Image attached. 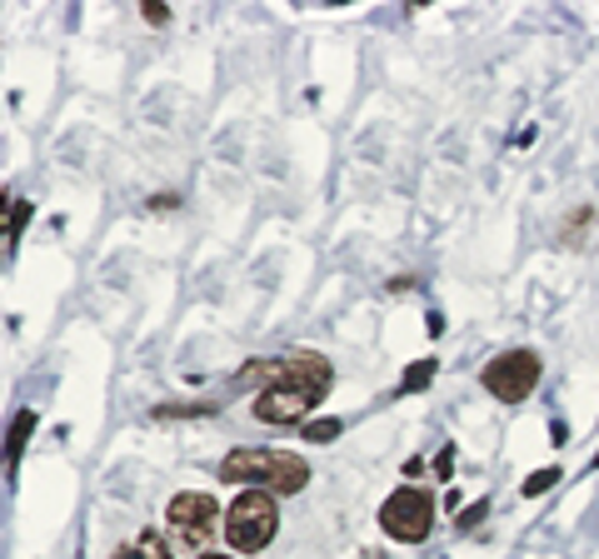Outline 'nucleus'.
Masks as SVG:
<instances>
[{
	"instance_id": "nucleus-1",
	"label": "nucleus",
	"mask_w": 599,
	"mask_h": 559,
	"mask_svg": "<svg viewBox=\"0 0 599 559\" xmlns=\"http://www.w3.org/2000/svg\"><path fill=\"white\" fill-rule=\"evenodd\" d=\"M220 480L245 484V490L300 494L310 484V464L291 450H230L220 460Z\"/></svg>"
},
{
	"instance_id": "nucleus-2",
	"label": "nucleus",
	"mask_w": 599,
	"mask_h": 559,
	"mask_svg": "<svg viewBox=\"0 0 599 559\" xmlns=\"http://www.w3.org/2000/svg\"><path fill=\"white\" fill-rule=\"evenodd\" d=\"M235 380H240V385H261V390L295 385V390L325 395V390L335 385V365H330L325 355H315V350H291V355H275V360H251ZM261 390H255V395H261Z\"/></svg>"
},
{
	"instance_id": "nucleus-3",
	"label": "nucleus",
	"mask_w": 599,
	"mask_h": 559,
	"mask_svg": "<svg viewBox=\"0 0 599 559\" xmlns=\"http://www.w3.org/2000/svg\"><path fill=\"white\" fill-rule=\"evenodd\" d=\"M275 530H281V510H275L271 490H240L235 504L225 510V540L240 555L265 550V545L275 540Z\"/></svg>"
},
{
	"instance_id": "nucleus-4",
	"label": "nucleus",
	"mask_w": 599,
	"mask_h": 559,
	"mask_svg": "<svg viewBox=\"0 0 599 559\" xmlns=\"http://www.w3.org/2000/svg\"><path fill=\"white\" fill-rule=\"evenodd\" d=\"M380 530L400 545H425L435 530V500L415 484H400L385 504H380Z\"/></svg>"
},
{
	"instance_id": "nucleus-5",
	"label": "nucleus",
	"mask_w": 599,
	"mask_h": 559,
	"mask_svg": "<svg viewBox=\"0 0 599 559\" xmlns=\"http://www.w3.org/2000/svg\"><path fill=\"white\" fill-rule=\"evenodd\" d=\"M544 375V360L534 355V350H504V355H494L490 365L480 370V385L490 390L500 405H520V400H530V390L540 385Z\"/></svg>"
},
{
	"instance_id": "nucleus-6",
	"label": "nucleus",
	"mask_w": 599,
	"mask_h": 559,
	"mask_svg": "<svg viewBox=\"0 0 599 559\" xmlns=\"http://www.w3.org/2000/svg\"><path fill=\"white\" fill-rule=\"evenodd\" d=\"M165 524H170V535L185 550H205L215 540V530H220V504L205 490H180L165 504Z\"/></svg>"
},
{
	"instance_id": "nucleus-7",
	"label": "nucleus",
	"mask_w": 599,
	"mask_h": 559,
	"mask_svg": "<svg viewBox=\"0 0 599 559\" xmlns=\"http://www.w3.org/2000/svg\"><path fill=\"white\" fill-rule=\"evenodd\" d=\"M325 395H315V390H295V385H275V390H261V395L251 400V415L265 420V424H300L310 415V410L320 405Z\"/></svg>"
},
{
	"instance_id": "nucleus-8",
	"label": "nucleus",
	"mask_w": 599,
	"mask_h": 559,
	"mask_svg": "<svg viewBox=\"0 0 599 559\" xmlns=\"http://www.w3.org/2000/svg\"><path fill=\"white\" fill-rule=\"evenodd\" d=\"M30 430H36V410H20V415L10 420V434H6V474L10 480H16V464L30 444Z\"/></svg>"
},
{
	"instance_id": "nucleus-9",
	"label": "nucleus",
	"mask_w": 599,
	"mask_h": 559,
	"mask_svg": "<svg viewBox=\"0 0 599 559\" xmlns=\"http://www.w3.org/2000/svg\"><path fill=\"white\" fill-rule=\"evenodd\" d=\"M110 559H170V550H165V540L155 530H140L136 540H126Z\"/></svg>"
},
{
	"instance_id": "nucleus-10",
	"label": "nucleus",
	"mask_w": 599,
	"mask_h": 559,
	"mask_svg": "<svg viewBox=\"0 0 599 559\" xmlns=\"http://www.w3.org/2000/svg\"><path fill=\"white\" fill-rule=\"evenodd\" d=\"M26 220H30V205H26V200H16V195H6V245H16V241H20Z\"/></svg>"
},
{
	"instance_id": "nucleus-11",
	"label": "nucleus",
	"mask_w": 599,
	"mask_h": 559,
	"mask_svg": "<svg viewBox=\"0 0 599 559\" xmlns=\"http://www.w3.org/2000/svg\"><path fill=\"white\" fill-rule=\"evenodd\" d=\"M430 380H435V360H420V365L405 370V380H400V395H415V390H425Z\"/></svg>"
},
{
	"instance_id": "nucleus-12",
	"label": "nucleus",
	"mask_w": 599,
	"mask_h": 559,
	"mask_svg": "<svg viewBox=\"0 0 599 559\" xmlns=\"http://www.w3.org/2000/svg\"><path fill=\"white\" fill-rule=\"evenodd\" d=\"M340 430H345L340 420H310L305 424V440L310 444H330V440H340Z\"/></svg>"
},
{
	"instance_id": "nucleus-13",
	"label": "nucleus",
	"mask_w": 599,
	"mask_h": 559,
	"mask_svg": "<svg viewBox=\"0 0 599 559\" xmlns=\"http://www.w3.org/2000/svg\"><path fill=\"white\" fill-rule=\"evenodd\" d=\"M590 220H595V210H590V205H585V210H575L570 220H564L560 241H564V245H580V241H575V235H585V231H590Z\"/></svg>"
},
{
	"instance_id": "nucleus-14",
	"label": "nucleus",
	"mask_w": 599,
	"mask_h": 559,
	"mask_svg": "<svg viewBox=\"0 0 599 559\" xmlns=\"http://www.w3.org/2000/svg\"><path fill=\"white\" fill-rule=\"evenodd\" d=\"M554 484H560V470H534L530 480H524V494H530V500H534V494L554 490Z\"/></svg>"
},
{
	"instance_id": "nucleus-15",
	"label": "nucleus",
	"mask_w": 599,
	"mask_h": 559,
	"mask_svg": "<svg viewBox=\"0 0 599 559\" xmlns=\"http://www.w3.org/2000/svg\"><path fill=\"white\" fill-rule=\"evenodd\" d=\"M215 405H160L155 420H185V415H210Z\"/></svg>"
},
{
	"instance_id": "nucleus-16",
	"label": "nucleus",
	"mask_w": 599,
	"mask_h": 559,
	"mask_svg": "<svg viewBox=\"0 0 599 559\" xmlns=\"http://www.w3.org/2000/svg\"><path fill=\"white\" fill-rule=\"evenodd\" d=\"M484 510H490V504H484V500H480V504H470V510H464V514H460V520H454V524H460V530H474V524L484 520Z\"/></svg>"
},
{
	"instance_id": "nucleus-17",
	"label": "nucleus",
	"mask_w": 599,
	"mask_h": 559,
	"mask_svg": "<svg viewBox=\"0 0 599 559\" xmlns=\"http://www.w3.org/2000/svg\"><path fill=\"white\" fill-rule=\"evenodd\" d=\"M175 205H180V195L165 190V195H155V200H150V210H175Z\"/></svg>"
},
{
	"instance_id": "nucleus-18",
	"label": "nucleus",
	"mask_w": 599,
	"mask_h": 559,
	"mask_svg": "<svg viewBox=\"0 0 599 559\" xmlns=\"http://www.w3.org/2000/svg\"><path fill=\"white\" fill-rule=\"evenodd\" d=\"M146 20H150V26H165V20H170V10H165V6H146Z\"/></svg>"
},
{
	"instance_id": "nucleus-19",
	"label": "nucleus",
	"mask_w": 599,
	"mask_h": 559,
	"mask_svg": "<svg viewBox=\"0 0 599 559\" xmlns=\"http://www.w3.org/2000/svg\"><path fill=\"white\" fill-rule=\"evenodd\" d=\"M360 559H385V555H360Z\"/></svg>"
},
{
	"instance_id": "nucleus-20",
	"label": "nucleus",
	"mask_w": 599,
	"mask_h": 559,
	"mask_svg": "<svg viewBox=\"0 0 599 559\" xmlns=\"http://www.w3.org/2000/svg\"><path fill=\"white\" fill-rule=\"evenodd\" d=\"M200 559H225V555H200Z\"/></svg>"
},
{
	"instance_id": "nucleus-21",
	"label": "nucleus",
	"mask_w": 599,
	"mask_h": 559,
	"mask_svg": "<svg viewBox=\"0 0 599 559\" xmlns=\"http://www.w3.org/2000/svg\"><path fill=\"white\" fill-rule=\"evenodd\" d=\"M595 470H599V450H595Z\"/></svg>"
}]
</instances>
